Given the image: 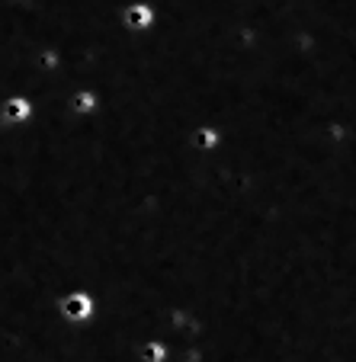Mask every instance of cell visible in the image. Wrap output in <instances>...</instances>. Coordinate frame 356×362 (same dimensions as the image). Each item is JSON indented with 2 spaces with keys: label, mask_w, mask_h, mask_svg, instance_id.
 <instances>
[{
  "label": "cell",
  "mask_w": 356,
  "mask_h": 362,
  "mask_svg": "<svg viewBox=\"0 0 356 362\" xmlns=\"http://www.w3.org/2000/svg\"><path fill=\"white\" fill-rule=\"evenodd\" d=\"M29 116H33V103L26 93H13L0 103V119L7 125H26Z\"/></svg>",
  "instance_id": "3"
},
{
  "label": "cell",
  "mask_w": 356,
  "mask_h": 362,
  "mask_svg": "<svg viewBox=\"0 0 356 362\" xmlns=\"http://www.w3.org/2000/svg\"><path fill=\"white\" fill-rule=\"evenodd\" d=\"M71 110H74L77 116H90V112L96 110V93H90V90L74 93V96H71Z\"/></svg>",
  "instance_id": "5"
},
{
  "label": "cell",
  "mask_w": 356,
  "mask_h": 362,
  "mask_svg": "<svg viewBox=\"0 0 356 362\" xmlns=\"http://www.w3.org/2000/svg\"><path fill=\"white\" fill-rule=\"evenodd\" d=\"M119 26L129 29V33H148V29L158 26V10L151 7L148 0H132L119 10Z\"/></svg>",
  "instance_id": "2"
},
{
  "label": "cell",
  "mask_w": 356,
  "mask_h": 362,
  "mask_svg": "<svg viewBox=\"0 0 356 362\" xmlns=\"http://www.w3.org/2000/svg\"><path fill=\"white\" fill-rule=\"evenodd\" d=\"M96 311V298L87 292V288H71L62 301H58V315L68 324H84L90 321Z\"/></svg>",
  "instance_id": "1"
},
{
  "label": "cell",
  "mask_w": 356,
  "mask_h": 362,
  "mask_svg": "<svg viewBox=\"0 0 356 362\" xmlns=\"http://www.w3.org/2000/svg\"><path fill=\"white\" fill-rule=\"evenodd\" d=\"M222 144H225V132H222L219 125H199V129L193 132V148L196 151L212 154V151H219Z\"/></svg>",
  "instance_id": "4"
}]
</instances>
